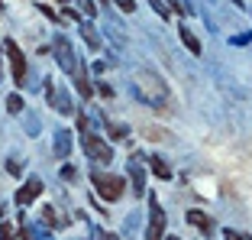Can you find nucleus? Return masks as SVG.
<instances>
[{"label": "nucleus", "instance_id": "nucleus-13", "mask_svg": "<svg viewBox=\"0 0 252 240\" xmlns=\"http://www.w3.org/2000/svg\"><path fill=\"white\" fill-rule=\"evenodd\" d=\"M81 36H84V42H88V49H100V36H97L94 23H81Z\"/></svg>", "mask_w": 252, "mask_h": 240}, {"label": "nucleus", "instance_id": "nucleus-16", "mask_svg": "<svg viewBox=\"0 0 252 240\" xmlns=\"http://www.w3.org/2000/svg\"><path fill=\"white\" fill-rule=\"evenodd\" d=\"M7 111L10 114H20L23 111V98H20V94H10V98H7Z\"/></svg>", "mask_w": 252, "mask_h": 240}, {"label": "nucleus", "instance_id": "nucleus-31", "mask_svg": "<svg viewBox=\"0 0 252 240\" xmlns=\"http://www.w3.org/2000/svg\"><path fill=\"white\" fill-rule=\"evenodd\" d=\"M59 3H65V0H59Z\"/></svg>", "mask_w": 252, "mask_h": 240}, {"label": "nucleus", "instance_id": "nucleus-23", "mask_svg": "<svg viewBox=\"0 0 252 240\" xmlns=\"http://www.w3.org/2000/svg\"><path fill=\"white\" fill-rule=\"evenodd\" d=\"M81 10H84V13H88V16H94V13H97V7H94V3H91V0H81Z\"/></svg>", "mask_w": 252, "mask_h": 240}, {"label": "nucleus", "instance_id": "nucleus-10", "mask_svg": "<svg viewBox=\"0 0 252 240\" xmlns=\"http://www.w3.org/2000/svg\"><path fill=\"white\" fill-rule=\"evenodd\" d=\"M188 224L197 227L200 234H214V218H207L204 211H188Z\"/></svg>", "mask_w": 252, "mask_h": 240}, {"label": "nucleus", "instance_id": "nucleus-2", "mask_svg": "<svg viewBox=\"0 0 252 240\" xmlns=\"http://www.w3.org/2000/svg\"><path fill=\"white\" fill-rule=\"evenodd\" d=\"M3 49H7V59H10V78H13L20 88H26V84H30V72H26V55L20 52V45H16L13 39H7V42H3Z\"/></svg>", "mask_w": 252, "mask_h": 240}, {"label": "nucleus", "instance_id": "nucleus-25", "mask_svg": "<svg viewBox=\"0 0 252 240\" xmlns=\"http://www.w3.org/2000/svg\"><path fill=\"white\" fill-rule=\"evenodd\" d=\"M165 7H171V10H178V13H185V7H181V0H165Z\"/></svg>", "mask_w": 252, "mask_h": 240}, {"label": "nucleus", "instance_id": "nucleus-9", "mask_svg": "<svg viewBox=\"0 0 252 240\" xmlns=\"http://www.w3.org/2000/svg\"><path fill=\"white\" fill-rule=\"evenodd\" d=\"M126 169H129V179H133V188H136V195H142V192H146V172H142V162H139V159L133 156Z\"/></svg>", "mask_w": 252, "mask_h": 240}, {"label": "nucleus", "instance_id": "nucleus-1", "mask_svg": "<svg viewBox=\"0 0 252 240\" xmlns=\"http://www.w3.org/2000/svg\"><path fill=\"white\" fill-rule=\"evenodd\" d=\"M91 182H94L97 195L107 198V201H117V198L126 192V179H120V175H113V172H100V169H94V172H91Z\"/></svg>", "mask_w": 252, "mask_h": 240}, {"label": "nucleus", "instance_id": "nucleus-18", "mask_svg": "<svg viewBox=\"0 0 252 240\" xmlns=\"http://www.w3.org/2000/svg\"><path fill=\"white\" fill-rule=\"evenodd\" d=\"M113 3H117L123 13H136V0H113Z\"/></svg>", "mask_w": 252, "mask_h": 240}, {"label": "nucleus", "instance_id": "nucleus-28", "mask_svg": "<svg viewBox=\"0 0 252 240\" xmlns=\"http://www.w3.org/2000/svg\"><path fill=\"white\" fill-rule=\"evenodd\" d=\"M0 52H3V42H0ZM0 78H3V65H0Z\"/></svg>", "mask_w": 252, "mask_h": 240}, {"label": "nucleus", "instance_id": "nucleus-22", "mask_svg": "<svg viewBox=\"0 0 252 240\" xmlns=\"http://www.w3.org/2000/svg\"><path fill=\"white\" fill-rule=\"evenodd\" d=\"M249 39H252L249 33H239V36H230V42H233V45H246Z\"/></svg>", "mask_w": 252, "mask_h": 240}, {"label": "nucleus", "instance_id": "nucleus-15", "mask_svg": "<svg viewBox=\"0 0 252 240\" xmlns=\"http://www.w3.org/2000/svg\"><path fill=\"white\" fill-rule=\"evenodd\" d=\"M23 130H26L30 136H36L39 130H42V123H39V117H26V123H23Z\"/></svg>", "mask_w": 252, "mask_h": 240}, {"label": "nucleus", "instance_id": "nucleus-14", "mask_svg": "<svg viewBox=\"0 0 252 240\" xmlns=\"http://www.w3.org/2000/svg\"><path fill=\"white\" fill-rule=\"evenodd\" d=\"M149 165H152V172H156L158 179H171V169L162 156H149Z\"/></svg>", "mask_w": 252, "mask_h": 240}, {"label": "nucleus", "instance_id": "nucleus-26", "mask_svg": "<svg viewBox=\"0 0 252 240\" xmlns=\"http://www.w3.org/2000/svg\"><path fill=\"white\" fill-rule=\"evenodd\" d=\"M42 218L49 221V224H55V211H52V208H45V211H42Z\"/></svg>", "mask_w": 252, "mask_h": 240}, {"label": "nucleus", "instance_id": "nucleus-21", "mask_svg": "<svg viewBox=\"0 0 252 240\" xmlns=\"http://www.w3.org/2000/svg\"><path fill=\"white\" fill-rule=\"evenodd\" d=\"M0 240H13V227H10L7 221H3V224H0Z\"/></svg>", "mask_w": 252, "mask_h": 240}, {"label": "nucleus", "instance_id": "nucleus-19", "mask_svg": "<svg viewBox=\"0 0 252 240\" xmlns=\"http://www.w3.org/2000/svg\"><path fill=\"white\" fill-rule=\"evenodd\" d=\"M97 94H100V98H113V88L107 81H100V84H97Z\"/></svg>", "mask_w": 252, "mask_h": 240}, {"label": "nucleus", "instance_id": "nucleus-8", "mask_svg": "<svg viewBox=\"0 0 252 240\" xmlns=\"http://www.w3.org/2000/svg\"><path fill=\"white\" fill-rule=\"evenodd\" d=\"M74 88H78V91H81V98L84 101H91V98H94V84H91V78H88V68H84V65H78V72H74Z\"/></svg>", "mask_w": 252, "mask_h": 240}, {"label": "nucleus", "instance_id": "nucleus-24", "mask_svg": "<svg viewBox=\"0 0 252 240\" xmlns=\"http://www.w3.org/2000/svg\"><path fill=\"white\" fill-rule=\"evenodd\" d=\"M110 133H113V136H117V140H123V136H129V130H126V127H113V130H110Z\"/></svg>", "mask_w": 252, "mask_h": 240}, {"label": "nucleus", "instance_id": "nucleus-17", "mask_svg": "<svg viewBox=\"0 0 252 240\" xmlns=\"http://www.w3.org/2000/svg\"><path fill=\"white\" fill-rule=\"evenodd\" d=\"M149 7L156 10V13H158V16H162V20H168V7H165L162 0H149Z\"/></svg>", "mask_w": 252, "mask_h": 240}, {"label": "nucleus", "instance_id": "nucleus-12", "mask_svg": "<svg viewBox=\"0 0 252 240\" xmlns=\"http://www.w3.org/2000/svg\"><path fill=\"white\" fill-rule=\"evenodd\" d=\"M178 33H181V42L188 45V52H191V55H200V52H204V49H200V42H197V36L188 30L185 23H181V30H178Z\"/></svg>", "mask_w": 252, "mask_h": 240}, {"label": "nucleus", "instance_id": "nucleus-11", "mask_svg": "<svg viewBox=\"0 0 252 240\" xmlns=\"http://www.w3.org/2000/svg\"><path fill=\"white\" fill-rule=\"evenodd\" d=\"M55 156L59 159L71 156V133H68V130H59V133H55Z\"/></svg>", "mask_w": 252, "mask_h": 240}, {"label": "nucleus", "instance_id": "nucleus-6", "mask_svg": "<svg viewBox=\"0 0 252 240\" xmlns=\"http://www.w3.org/2000/svg\"><path fill=\"white\" fill-rule=\"evenodd\" d=\"M45 98H49V104H52V107H55L59 114H74V104L68 101V94H65L62 88H55L52 81L45 84Z\"/></svg>", "mask_w": 252, "mask_h": 240}, {"label": "nucleus", "instance_id": "nucleus-4", "mask_svg": "<svg viewBox=\"0 0 252 240\" xmlns=\"http://www.w3.org/2000/svg\"><path fill=\"white\" fill-rule=\"evenodd\" d=\"M81 146H84V153H88L94 162H100V165H107L113 159V150L100 140V136H94V133H81Z\"/></svg>", "mask_w": 252, "mask_h": 240}, {"label": "nucleus", "instance_id": "nucleus-20", "mask_svg": "<svg viewBox=\"0 0 252 240\" xmlns=\"http://www.w3.org/2000/svg\"><path fill=\"white\" fill-rule=\"evenodd\" d=\"M62 179L74 182V179H78V169H74V165H65V169H62Z\"/></svg>", "mask_w": 252, "mask_h": 240}, {"label": "nucleus", "instance_id": "nucleus-3", "mask_svg": "<svg viewBox=\"0 0 252 240\" xmlns=\"http://www.w3.org/2000/svg\"><path fill=\"white\" fill-rule=\"evenodd\" d=\"M52 52H55V59H59V65H62V72L65 75H74L78 72V55H74V49H71V42H68L65 36H55V42H52Z\"/></svg>", "mask_w": 252, "mask_h": 240}, {"label": "nucleus", "instance_id": "nucleus-5", "mask_svg": "<svg viewBox=\"0 0 252 240\" xmlns=\"http://www.w3.org/2000/svg\"><path fill=\"white\" fill-rule=\"evenodd\" d=\"M165 237V211L162 204L156 201V195L149 198V231H146V240H162Z\"/></svg>", "mask_w": 252, "mask_h": 240}, {"label": "nucleus", "instance_id": "nucleus-27", "mask_svg": "<svg viewBox=\"0 0 252 240\" xmlns=\"http://www.w3.org/2000/svg\"><path fill=\"white\" fill-rule=\"evenodd\" d=\"M100 240H120L117 234H110V231H100Z\"/></svg>", "mask_w": 252, "mask_h": 240}, {"label": "nucleus", "instance_id": "nucleus-7", "mask_svg": "<svg viewBox=\"0 0 252 240\" xmlns=\"http://www.w3.org/2000/svg\"><path fill=\"white\" fill-rule=\"evenodd\" d=\"M39 195H42V179H36V175H32V179L26 182L20 192H16V204H20V208H26V204H32Z\"/></svg>", "mask_w": 252, "mask_h": 240}, {"label": "nucleus", "instance_id": "nucleus-30", "mask_svg": "<svg viewBox=\"0 0 252 240\" xmlns=\"http://www.w3.org/2000/svg\"><path fill=\"white\" fill-rule=\"evenodd\" d=\"M0 218H3V208H0Z\"/></svg>", "mask_w": 252, "mask_h": 240}, {"label": "nucleus", "instance_id": "nucleus-29", "mask_svg": "<svg viewBox=\"0 0 252 240\" xmlns=\"http://www.w3.org/2000/svg\"><path fill=\"white\" fill-rule=\"evenodd\" d=\"M233 3H236V7H239V10H243V3H246V0H233Z\"/></svg>", "mask_w": 252, "mask_h": 240}]
</instances>
